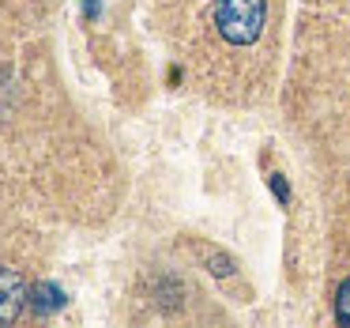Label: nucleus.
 I'll return each mask as SVG.
<instances>
[{
  "mask_svg": "<svg viewBox=\"0 0 350 328\" xmlns=\"http://www.w3.org/2000/svg\"><path fill=\"white\" fill-rule=\"evenodd\" d=\"M267 0H219L215 8V27L230 46H252L264 31Z\"/></svg>",
  "mask_w": 350,
  "mask_h": 328,
  "instance_id": "obj_1",
  "label": "nucleus"
},
{
  "mask_svg": "<svg viewBox=\"0 0 350 328\" xmlns=\"http://www.w3.org/2000/svg\"><path fill=\"white\" fill-rule=\"evenodd\" d=\"M27 302H31V290H27L23 275L12 268H0V325H12Z\"/></svg>",
  "mask_w": 350,
  "mask_h": 328,
  "instance_id": "obj_2",
  "label": "nucleus"
},
{
  "mask_svg": "<svg viewBox=\"0 0 350 328\" xmlns=\"http://www.w3.org/2000/svg\"><path fill=\"white\" fill-rule=\"evenodd\" d=\"M68 302V294H64L57 283H34L31 287V310L42 313V317H49V313H57L61 305Z\"/></svg>",
  "mask_w": 350,
  "mask_h": 328,
  "instance_id": "obj_3",
  "label": "nucleus"
},
{
  "mask_svg": "<svg viewBox=\"0 0 350 328\" xmlns=\"http://www.w3.org/2000/svg\"><path fill=\"white\" fill-rule=\"evenodd\" d=\"M335 313H339L342 325H350V279H342L335 290Z\"/></svg>",
  "mask_w": 350,
  "mask_h": 328,
  "instance_id": "obj_4",
  "label": "nucleus"
},
{
  "mask_svg": "<svg viewBox=\"0 0 350 328\" xmlns=\"http://www.w3.org/2000/svg\"><path fill=\"white\" fill-rule=\"evenodd\" d=\"M271 189H275V197H279L282 204H286V200H290V189H286V181H282L279 174H271Z\"/></svg>",
  "mask_w": 350,
  "mask_h": 328,
  "instance_id": "obj_5",
  "label": "nucleus"
}]
</instances>
